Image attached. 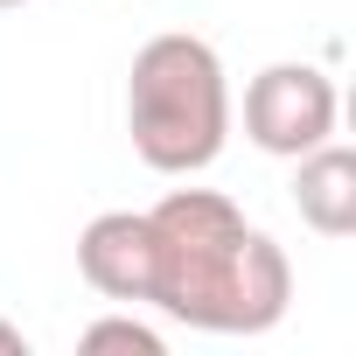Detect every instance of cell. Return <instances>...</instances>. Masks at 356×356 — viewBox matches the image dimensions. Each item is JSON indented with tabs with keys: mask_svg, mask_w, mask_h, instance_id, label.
<instances>
[{
	"mask_svg": "<svg viewBox=\"0 0 356 356\" xmlns=\"http://www.w3.org/2000/svg\"><path fill=\"white\" fill-rule=\"evenodd\" d=\"M154 286L147 307L203 335H266L293 300L286 252L217 189H168L147 210Z\"/></svg>",
	"mask_w": 356,
	"mask_h": 356,
	"instance_id": "6da1fadb",
	"label": "cell"
},
{
	"mask_svg": "<svg viewBox=\"0 0 356 356\" xmlns=\"http://www.w3.org/2000/svg\"><path fill=\"white\" fill-rule=\"evenodd\" d=\"M126 133L154 175H203L231 140V84L203 35H154L126 70Z\"/></svg>",
	"mask_w": 356,
	"mask_h": 356,
	"instance_id": "7a4b0ae2",
	"label": "cell"
},
{
	"mask_svg": "<svg viewBox=\"0 0 356 356\" xmlns=\"http://www.w3.org/2000/svg\"><path fill=\"white\" fill-rule=\"evenodd\" d=\"M335 84L314 63H266L245 84V140L280 161H300L307 147L335 140Z\"/></svg>",
	"mask_w": 356,
	"mask_h": 356,
	"instance_id": "3957f363",
	"label": "cell"
},
{
	"mask_svg": "<svg viewBox=\"0 0 356 356\" xmlns=\"http://www.w3.org/2000/svg\"><path fill=\"white\" fill-rule=\"evenodd\" d=\"M77 273L91 280V293L105 300H147L154 286V231L147 210H105L77 231Z\"/></svg>",
	"mask_w": 356,
	"mask_h": 356,
	"instance_id": "277c9868",
	"label": "cell"
},
{
	"mask_svg": "<svg viewBox=\"0 0 356 356\" xmlns=\"http://www.w3.org/2000/svg\"><path fill=\"white\" fill-rule=\"evenodd\" d=\"M293 210L321 238H349L356 231V154L349 147L321 140V147L300 154V168H293Z\"/></svg>",
	"mask_w": 356,
	"mask_h": 356,
	"instance_id": "5b68a950",
	"label": "cell"
},
{
	"mask_svg": "<svg viewBox=\"0 0 356 356\" xmlns=\"http://www.w3.org/2000/svg\"><path fill=\"white\" fill-rule=\"evenodd\" d=\"M77 349H91V356H105V349H133V356H161L168 342H161V328H147V321H133V314H105V321H91V328L77 335Z\"/></svg>",
	"mask_w": 356,
	"mask_h": 356,
	"instance_id": "8992f818",
	"label": "cell"
},
{
	"mask_svg": "<svg viewBox=\"0 0 356 356\" xmlns=\"http://www.w3.org/2000/svg\"><path fill=\"white\" fill-rule=\"evenodd\" d=\"M0 356H29V335L15 321H0Z\"/></svg>",
	"mask_w": 356,
	"mask_h": 356,
	"instance_id": "52a82bcc",
	"label": "cell"
},
{
	"mask_svg": "<svg viewBox=\"0 0 356 356\" xmlns=\"http://www.w3.org/2000/svg\"><path fill=\"white\" fill-rule=\"evenodd\" d=\"M0 8H29V0H0Z\"/></svg>",
	"mask_w": 356,
	"mask_h": 356,
	"instance_id": "ba28073f",
	"label": "cell"
}]
</instances>
